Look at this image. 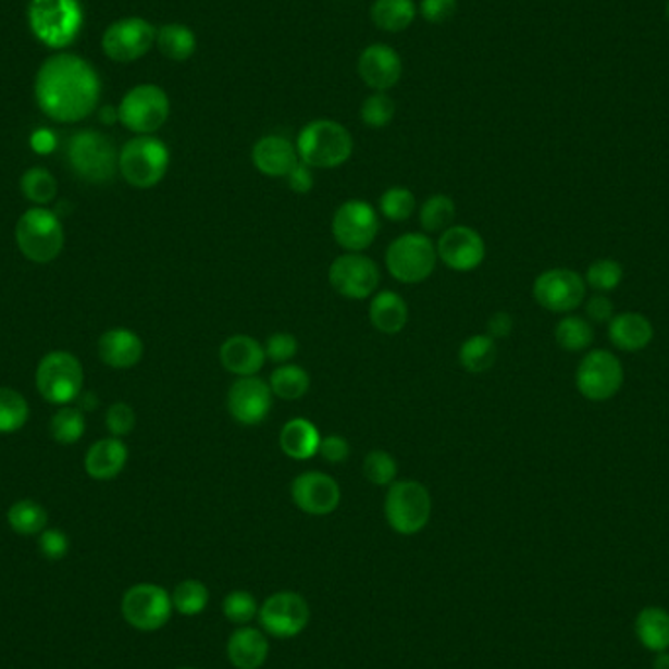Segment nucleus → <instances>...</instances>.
Masks as SVG:
<instances>
[{
	"label": "nucleus",
	"mask_w": 669,
	"mask_h": 669,
	"mask_svg": "<svg viewBox=\"0 0 669 669\" xmlns=\"http://www.w3.org/2000/svg\"><path fill=\"white\" fill-rule=\"evenodd\" d=\"M331 288L347 300H367L380 288L379 264L364 252H343L327 271Z\"/></svg>",
	"instance_id": "13"
},
{
	"label": "nucleus",
	"mask_w": 669,
	"mask_h": 669,
	"mask_svg": "<svg viewBox=\"0 0 669 669\" xmlns=\"http://www.w3.org/2000/svg\"><path fill=\"white\" fill-rule=\"evenodd\" d=\"M318 455L330 464H343L350 456V443L343 435H327L321 437L320 453Z\"/></svg>",
	"instance_id": "51"
},
{
	"label": "nucleus",
	"mask_w": 669,
	"mask_h": 669,
	"mask_svg": "<svg viewBox=\"0 0 669 669\" xmlns=\"http://www.w3.org/2000/svg\"><path fill=\"white\" fill-rule=\"evenodd\" d=\"M666 16H668V20H669V0H668V4H666Z\"/></svg>",
	"instance_id": "59"
},
{
	"label": "nucleus",
	"mask_w": 669,
	"mask_h": 669,
	"mask_svg": "<svg viewBox=\"0 0 669 669\" xmlns=\"http://www.w3.org/2000/svg\"><path fill=\"white\" fill-rule=\"evenodd\" d=\"M178 669H195V668H178Z\"/></svg>",
	"instance_id": "60"
},
{
	"label": "nucleus",
	"mask_w": 669,
	"mask_h": 669,
	"mask_svg": "<svg viewBox=\"0 0 669 669\" xmlns=\"http://www.w3.org/2000/svg\"><path fill=\"white\" fill-rule=\"evenodd\" d=\"M85 416L78 409L65 408L51 419V435L61 445H73L85 435Z\"/></svg>",
	"instance_id": "45"
},
{
	"label": "nucleus",
	"mask_w": 669,
	"mask_h": 669,
	"mask_svg": "<svg viewBox=\"0 0 669 669\" xmlns=\"http://www.w3.org/2000/svg\"><path fill=\"white\" fill-rule=\"evenodd\" d=\"M272 389L259 376L237 379L227 389V411L235 423L245 428L261 425L272 409Z\"/></svg>",
	"instance_id": "19"
},
{
	"label": "nucleus",
	"mask_w": 669,
	"mask_h": 669,
	"mask_svg": "<svg viewBox=\"0 0 669 669\" xmlns=\"http://www.w3.org/2000/svg\"><path fill=\"white\" fill-rule=\"evenodd\" d=\"M34 95L46 116L61 124H75L97 110L102 80L87 59L55 53L38 69Z\"/></svg>",
	"instance_id": "1"
},
{
	"label": "nucleus",
	"mask_w": 669,
	"mask_h": 669,
	"mask_svg": "<svg viewBox=\"0 0 669 669\" xmlns=\"http://www.w3.org/2000/svg\"><path fill=\"white\" fill-rule=\"evenodd\" d=\"M622 380L624 372L621 360L609 350L603 349L587 352L575 372L578 392L590 401L611 399L621 389Z\"/></svg>",
	"instance_id": "16"
},
{
	"label": "nucleus",
	"mask_w": 669,
	"mask_h": 669,
	"mask_svg": "<svg viewBox=\"0 0 669 669\" xmlns=\"http://www.w3.org/2000/svg\"><path fill=\"white\" fill-rule=\"evenodd\" d=\"M156 46L163 58L181 63L195 55L198 39L195 29L188 28L186 24L173 22L157 28Z\"/></svg>",
	"instance_id": "31"
},
{
	"label": "nucleus",
	"mask_w": 669,
	"mask_h": 669,
	"mask_svg": "<svg viewBox=\"0 0 669 669\" xmlns=\"http://www.w3.org/2000/svg\"><path fill=\"white\" fill-rule=\"evenodd\" d=\"M28 401L22 394L0 388V433H16L28 421Z\"/></svg>",
	"instance_id": "41"
},
{
	"label": "nucleus",
	"mask_w": 669,
	"mask_h": 669,
	"mask_svg": "<svg viewBox=\"0 0 669 669\" xmlns=\"http://www.w3.org/2000/svg\"><path fill=\"white\" fill-rule=\"evenodd\" d=\"M585 313L593 323H609L615 318L612 315V301L605 296H593L592 300L585 306Z\"/></svg>",
	"instance_id": "54"
},
{
	"label": "nucleus",
	"mask_w": 669,
	"mask_h": 669,
	"mask_svg": "<svg viewBox=\"0 0 669 669\" xmlns=\"http://www.w3.org/2000/svg\"><path fill=\"white\" fill-rule=\"evenodd\" d=\"M533 296L544 310L554 313L573 311L585 298V282L570 269H550L538 274L533 284Z\"/></svg>",
	"instance_id": "17"
},
{
	"label": "nucleus",
	"mask_w": 669,
	"mask_h": 669,
	"mask_svg": "<svg viewBox=\"0 0 669 669\" xmlns=\"http://www.w3.org/2000/svg\"><path fill=\"white\" fill-rule=\"evenodd\" d=\"M264 362V345L251 335H232L220 347V364L237 379L257 376Z\"/></svg>",
	"instance_id": "23"
},
{
	"label": "nucleus",
	"mask_w": 669,
	"mask_h": 669,
	"mask_svg": "<svg viewBox=\"0 0 669 669\" xmlns=\"http://www.w3.org/2000/svg\"><path fill=\"white\" fill-rule=\"evenodd\" d=\"M98 355L112 369H132L144 357V340L136 331L110 330L98 340Z\"/></svg>",
	"instance_id": "25"
},
{
	"label": "nucleus",
	"mask_w": 669,
	"mask_h": 669,
	"mask_svg": "<svg viewBox=\"0 0 669 669\" xmlns=\"http://www.w3.org/2000/svg\"><path fill=\"white\" fill-rule=\"evenodd\" d=\"M296 149L301 163L311 169H337L352 156L355 141L349 129L327 117L313 120L301 127L296 137Z\"/></svg>",
	"instance_id": "2"
},
{
	"label": "nucleus",
	"mask_w": 669,
	"mask_h": 669,
	"mask_svg": "<svg viewBox=\"0 0 669 669\" xmlns=\"http://www.w3.org/2000/svg\"><path fill=\"white\" fill-rule=\"evenodd\" d=\"M654 669H669V654L660 652V656L654 661Z\"/></svg>",
	"instance_id": "58"
},
{
	"label": "nucleus",
	"mask_w": 669,
	"mask_h": 669,
	"mask_svg": "<svg viewBox=\"0 0 669 669\" xmlns=\"http://www.w3.org/2000/svg\"><path fill=\"white\" fill-rule=\"evenodd\" d=\"M67 157L71 169L80 178L95 185L110 183L116 176V171H120L117 169L120 153L116 151V146L112 144L110 137L95 129H83L71 137Z\"/></svg>",
	"instance_id": "7"
},
{
	"label": "nucleus",
	"mask_w": 669,
	"mask_h": 669,
	"mask_svg": "<svg viewBox=\"0 0 669 669\" xmlns=\"http://www.w3.org/2000/svg\"><path fill=\"white\" fill-rule=\"evenodd\" d=\"M437 245L428 233H404L386 249V269L394 281L419 284L428 281L437 267Z\"/></svg>",
	"instance_id": "6"
},
{
	"label": "nucleus",
	"mask_w": 669,
	"mask_h": 669,
	"mask_svg": "<svg viewBox=\"0 0 669 669\" xmlns=\"http://www.w3.org/2000/svg\"><path fill=\"white\" fill-rule=\"evenodd\" d=\"M171 599H173L175 611L185 617H196L206 611L210 603V592L206 583L198 582V580H185L176 585L175 592L171 593Z\"/></svg>",
	"instance_id": "38"
},
{
	"label": "nucleus",
	"mask_w": 669,
	"mask_h": 669,
	"mask_svg": "<svg viewBox=\"0 0 669 669\" xmlns=\"http://www.w3.org/2000/svg\"><path fill=\"white\" fill-rule=\"evenodd\" d=\"M259 622L272 639H294L306 631L310 622V605L300 593H272L259 609Z\"/></svg>",
	"instance_id": "15"
},
{
	"label": "nucleus",
	"mask_w": 669,
	"mask_h": 669,
	"mask_svg": "<svg viewBox=\"0 0 669 669\" xmlns=\"http://www.w3.org/2000/svg\"><path fill=\"white\" fill-rule=\"evenodd\" d=\"M286 183L294 195H310L315 186V176H313V169L306 165V163H298L290 171V175L286 176Z\"/></svg>",
	"instance_id": "52"
},
{
	"label": "nucleus",
	"mask_w": 669,
	"mask_h": 669,
	"mask_svg": "<svg viewBox=\"0 0 669 669\" xmlns=\"http://www.w3.org/2000/svg\"><path fill=\"white\" fill-rule=\"evenodd\" d=\"M157 28L139 16L116 20L102 34V51L116 63H134L156 46Z\"/></svg>",
	"instance_id": "14"
},
{
	"label": "nucleus",
	"mask_w": 669,
	"mask_h": 669,
	"mask_svg": "<svg viewBox=\"0 0 669 669\" xmlns=\"http://www.w3.org/2000/svg\"><path fill=\"white\" fill-rule=\"evenodd\" d=\"M22 193L34 205H49L58 195V181L46 169L34 166L22 176Z\"/></svg>",
	"instance_id": "42"
},
{
	"label": "nucleus",
	"mask_w": 669,
	"mask_h": 669,
	"mask_svg": "<svg viewBox=\"0 0 669 669\" xmlns=\"http://www.w3.org/2000/svg\"><path fill=\"white\" fill-rule=\"evenodd\" d=\"M227 660L235 669H261L269 660L271 644L264 632L252 627H239L225 646Z\"/></svg>",
	"instance_id": "24"
},
{
	"label": "nucleus",
	"mask_w": 669,
	"mask_h": 669,
	"mask_svg": "<svg viewBox=\"0 0 669 669\" xmlns=\"http://www.w3.org/2000/svg\"><path fill=\"white\" fill-rule=\"evenodd\" d=\"M20 251L34 262L55 261L63 251L65 233L58 215L46 208H32L16 225Z\"/></svg>",
	"instance_id": "9"
},
{
	"label": "nucleus",
	"mask_w": 669,
	"mask_h": 669,
	"mask_svg": "<svg viewBox=\"0 0 669 669\" xmlns=\"http://www.w3.org/2000/svg\"><path fill=\"white\" fill-rule=\"evenodd\" d=\"M9 524L12 531L18 534H39L44 533L46 524H48V513L41 505L24 499L18 504L12 505L9 509Z\"/></svg>",
	"instance_id": "37"
},
{
	"label": "nucleus",
	"mask_w": 669,
	"mask_h": 669,
	"mask_svg": "<svg viewBox=\"0 0 669 669\" xmlns=\"http://www.w3.org/2000/svg\"><path fill=\"white\" fill-rule=\"evenodd\" d=\"M269 386L274 398L298 401L310 392L311 379L308 370L301 369L300 364L286 362L272 370Z\"/></svg>",
	"instance_id": "32"
},
{
	"label": "nucleus",
	"mask_w": 669,
	"mask_h": 669,
	"mask_svg": "<svg viewBox=\"0 0 669 669\" xmlns=\"http://www.w3.org/2000/svg\"><path fill=\"white\" fill-rule=\"evenodd\" d=\"M171 114V100L159 85H137L129 88L117 107L120 124L137 136H153L165 126Z\"/></svg>",
	"instance_id": "8"
},
{
	"label": "nucleus",
	"mask_w": 669,
	"mask_h": 669,
	"mask_svg": "<svg viewBox=\"0 0 669 669\" xmlns=\"http://www.w3.org/2000/svg\"><path fill=\"white\" fill-rule=\"evenodd\" d=\"M624 278L621 262L612 261V259H602V261L593 262L587 269L585 281L592 286L593 290L612 292Z\"/></svg>",
	"instance_id": "46"
},
{
	"label": "nucleus",
	"mask_w": 669,
	"mask_h": 669,
	"mask_svg": "<svg viewBox=\"0 0 669 669\" xmlns=\"http://www.w3.org/2000/svg\"><path fill=\"white\" fill-rule=\"evenodd\" d=\"M107 425L114 437H126L136 428V411L127 404H114L108 409Z\"/></svg>",
	"instance_id": "48"
},
{
	"label": "nucleus",
	"mask_w": 669,
	"mask_h": 669,
	"mask_svg": "<svg viewBox=\"0 0 669 669\" xmlns=\"http://www.w3.org/2000/svg\"><path fill=\"white\" fill-rule=\"evenodd\" d=\"M251 161L261 175L286 178L292 169L300 163V157L296 144H292L288 137L271 134L252 146Z\"/></svg>",
	"instance_id": "22"
},
{
	"label": "nucleus",
	"mask_w": 669,
	"mask_h": 669,
	"mask_svg": "<svg viewBox=\"0 0 669 669\" xmlns=\"http://www.w3.org/2000/svg\"><path fill=\"white\" fill-rule=\"evenodd\" d=\"M127 446L120 438H102L88 448L87 474L95 480H114L126 468Z\"/></svg>",
	"instance_id": "29"
},
{
	"label": "nucleus",
	"mask_w": 669,
	"mask_h": 669,
	"mask_svg": "<svg viewBox=\"0 0 669 669\" xmlns=\"http://www.w3.org/2000/svg\"><path fill=\"white\" fill-rule=\"evenodd\" d=\"M100 122H102V124H107V126H112V124L120 122V117H117V108H100Z\"/></svg>",
	"instance_id": "56"
},
{
	"label": "nucleus",
	"mask_w": 669,
	"mask_h": 669,
	"mask_svg": "<svg viewBox=\"0 0 669 669\" xmlns=\"http://www.w3.org/2000/svg\"><path fill=\"white\" fill-rule=\"evenodd\" d=\"M456 205L450 196L433 195L419 208V223L423 233H443L455 225Z\"/></svg>",
	"instance_id": "35"
},
{
	"label": "nucleus",
	"mask_w": 669,
	"mask_h": 669,
	"mask_svg": "<svg viewBox=\"0 0 669 669\" xmlns=\"http://www.w3.org/2000/svg\"><path fill=\"white\" fill-rule=\"evenodd\" d=\"M39 553L44 554L48 560H61L69 553L67 534L59 529H49L39 533Z\"/></svg>",
	"instance_id": "49"
},
{
	"label": "nucleus",
	"mask_w": 669,
	"mask_h": 669,
	"mask_svg": "<svg viewBox=\"0 0 669 669\" xmlns=\"http://www.w3.org/2000/svg\"><path fill=\"white\" fill-rule=\"evenodd\" d=\"M369 318L372 327L382 335H398L408 325V303L398 292H376L370 300Z\"/></svg>",
	"instance_id": "26"
},
{
	"label": "nucleus",
	"mask_w": 669,
	"mask_h": 669,
	"mask_svg": "<svg viewBox=\"0 0 669 669\" xmlns=\"http://www.w3.org/2000/svg\"><path fill=\"white\" fill-rule=\"evenodd\" d=\"M433 513V499L428 485L418 480H396L384 499V515L389 529L404 536L421 533Z\"/></svg>",
	"instance_id": "4"
},
{
	"label": "nucleus",
	"mask_w": 669,
	"mask_h": 669,
	"mask_svg": "<svg viewBox=\"0 0 669 669\" xmlns=\"http://www.w3.org/2000/svg\"><path fill=\"white\" fill-rule=\"evenodd\" d=\"M83 367L77 357L65 350H53L39 362L36 384L49 404L67 406L80 396Z\"/></svg>",
	"instance_id": "11"
},
{
	"label": "nucleus",
	"mask_w": 669,
	"mask_h": 669,
	"mask_svg": "<svg viewBox=\"0 0 669 669\" xmlns=\"http://www.w3.org/2000/svg\"><path fill=\"white\" fill-rule=\"evenodd\" d=\"M80 399V406L83 409H97L98 408V399L97 396H92V394H87V396H83Z\"/></svg>",
	"instance_id": "57"
},
{
	"label": "nucleus",
	"mask_w": 669,
	"mask_h": 669,
	"mask_svg": "<svg viewBox=\"0 0 669 669\" xmlns=\"http://www.w3.org/2000/svg\"><path fill=\"white\" fill-rule=\"evenodd\" d=\"M171 165V151L163 139L156 136H136L120 151L117 169L127 185L153 188L165 178Z\"/></svg>",
	"instance_id": "5"
},
{
	"label": "nucleus",
	"mask_w": 669,
	"mask_h": 669,
	"mask_svg": "<svg viewBox=\"0 0 669 669\" xmlns=\"http://www.w3.org/2000/svg\"><path fill=\"white\" fill-rule=\"evenodd\" d=\"M175 611L171 593L156 583H137L124 593L122 615L137 631L156 632L171 621Z\"/></svg>",
	"instance_id": "12"
},
{
	"label": "nucleus",
	"mask_w": 669,
	"mask_h": 669,
	"mask_svg": "<svg viewBox=\"0 0 669 669\" xmlns=\"http://www.w3.org/2000/svg\"><path fill=\"white\" fill-rule=\"evenodd\" d=\"M636 636L644 648L666 652L669 648V612L660 607L642 609L636 619Z\"/></svg>",
	"instance_id": "33"
},
{
	"label": "nucleus",
	"mask_w": 669,
	"mask_h": 669,
	"mask_svg": "<svg viewBox=\"0 0 669 669\" xmlns=\"http://www.w3.org/2000/svg\"><path fill=\"white\" fill-rule=\"evenodd\" d=\"M401 71V55L388 44H372L360 53L359 77L374 92H386L396 87Z\"/></svg>",
	"instance_id": "21"
},
{
	"label": "nucleus",
	"mask_w": 669,
	"mask_h": 669,
	"mask_svg": "<svg viewBox=\"0 0 669 669\" xmlns=\"http://www.w3.org/2000/svg\"><path fill=\"white\" fill-rule=\"evenodd\" d=\"M300 343L292 335V333H272L269 339L264 340V355L267 360H271L274 364H286L292 362V359L298 355Z\"/></svg>",
	"instance_id": "47"
},
{
	"label": "nucleus",
	"mask_w": 669,
	"mask_h": 669,
	"mask_svg": "<svg viewBox=\"0 0 669 669\" xmlns=\"http://www.w3.org/2000/svg\"><path fill=\"white\" fill-rule=\"evenodd\" d=\"M495 359H497V345H495V339H492L487 333L468 337L460 345V350H458L460 367L466 372H470V374L487 372V370L494 367Z\"/></svg>",
	"instance_id": "34"
},
{
	"label": "nucleus",
	"mask_w": 669,
	"mask_h": 669,
	"mask_svg": "<svg viewBox=\"0 0 669 669\" xmlns=\"http://www.w3.org/2000/svg\"><path fill=\"white\" fill-rule=\"evenodd\" d=\"M399 466L394 455L388 450L374 448L362 460V474L374 485H392L398 480Z\"/></svg>",
	"instance_id": "40"
},
{
	"label": "nucleus",
	"mask_w": 669,
	"mask_h": 669,
	"mask_svg": "<svg viewBox=\"0 0 669 669\" xmlns=\"http://www.w3.org/2000/svg\"><path fill=\"white\" fill-rule=\"evenodd\" d=\"M513 331V318L507 311H495L494 315L485 323V333L492 339H507Z\"/></svg>",
	"instance_id": "53"
},
{
	"label": "nucleus",
	"mask_w": 669,
	"mask_h": 669,
	"mask_svg": "<svg viewBox=\"0 0 669 669\" xmlns=\"http://www.w3.org/2000/svg\"><path fill=\"white\" fill-rule=\"evenodd\" d=\"M554 337L558 347H562L568 352H580L585 350L593 343L592 323L578 315H568L563 320L558 321Z\"/></svg>",
	"instance_id": "36"
},
{
	"label": "nucleus",
	"mask_w": 669,
	"mask_h": 669,
	"mask_svg": "<svg viewBox=\"0 0 669 669\" xmlns=\"http://www.w3.org/2000/svg\"><path fill=\"white\" fill-rule=\"evenodd\" d=\"M458 10V0H421L419 12L429 24H443L453 18Z\"/></svg>",
	"instance_id": "50"
},
{
	"label": "nucleus",
	"mask_w": 669,
	"mask_h": 669,
	"mask_svg": "<svg viewBox=\"0 0 669 669\" xmlns=\"http://www.w3.org/2000/svg\"><path fill=\"white\" fill-rule=\"evenodd\" d=\"M416 196L406 186H392L384 195L380 196L379 214L384 215L389 222H408L416 214Z\"/></svg>",
	"instance_id": "39"
},
{
	"label": "nucleus",
	"mask_w": 669,
	"mask_h": 669,
	"mask_svg": "<svg viewBox=\"0 0 669 669\" xmlns=\"http://www.w3.org/2000/svg\"><path fill=\"white\" fill-rule=\"evenodd\" d=\"M261 605L255 599V595L245 590H233L225 595L222 602L223 617L233 624L245 627L259 617Z\"/></svg>",
	"instance_id": "43"
},
{
	"label": "nucleus",
	"mask_w": 669,
	"mask_h": 669,
	"mask_svg": "<svg viewBox=\"0 0 669 669\" xmlns=\"http://www.w3.org/2000/svg\"><path fill=\"white\" fill-rule=\"evenodd\" d=\"M435 245L438 261L450 271H475L485 259L484 237L470 225H450Z\"/></svg>",
	"instance_id": "20"
},
{
	"label": "nucleus",
	"mask_w": 669,
	"mask_h": 669,
	"mask_svg": "<svg viewBox=\"0 0 669 669\" xmlns=\"http://www.w3.org/2000/svg\"><path fill=\"white\" fill-rule=\"evenodd\" d=\"M278 443H281L282 453L292 460L296 462L310 460L320 453V429L315 428V423H311L310 419H290L282 428Z\"/></svg>",
	"instance_id": "27"
},
{
	"label": "nucleus",
	"mask_w": 669,
	"mask_h": 669,
	"mask_svg": "<svg viewBox=\"0 0 669 669\" xmlns=\"http://www.w3.org/2000/svg\"><path fill=\"white\" fill-rule=\"evenodd\" d=\"M370 18L382 32L399 34L418 18V7L413 0H374Z\"/></svg>",
	"instance_id": "30"
},
{
	"label": "nucleus",
	"mask_w": 669,
	"mask_h": 669,
	"mask_svg": "<svg viewBox=\"0 0 669 669\" xmlns=\"http://www.w3.org/2000/svg\"><path fill=\"white\" fill-rule=\"evenodd\" d=\"M331 233L340 249L347 252L367 251L379 237V210L364 200H347L335 210Z\"/></svg>",
	"instance_id": "10"
},
{
	"label": "nucleus",
	"mask_w": 669,
	"mask_h": 669,
	"mask_svg": "<svg viewBox=\"0 0 669 669\" xmlns=\"http://www.w3.org/2000/svg\"><path fill=\"white\" fill-rule=\"evenodd\" d=\"M83 22L85 14L78 0H29V29L48 48H69L78 38Z\"/></svg>",
	"instance_id": "3"
},
{
	"label": "nucleus",
	"mask_w": 669,
	"mask_h": 669,
	"mask_svg": "<svg viewBox=\"0 0 669 669\" xmlns=\"http://www.w3.org/2000/svg\"><path fill=\"white\" fill-rule=\"evenodd\" d=\"M396 116V102L386 92H374L360 104V122L372 129L389 126Z\"/></svg>",
	"instance_id": "44"
},
{
	"label": "nucleus",
	"mask_w": 669,
	"mask_h": 669,
	"mask_svg": "<svg viewBox=\"0 0 669 669\" xmlns=\"http://www.w3.org/2000/svg\"><path fill=\"white\" fill-rule=\"evenodd\" d=\"M292 501L301 513L325 517L337 511L340 504V485L333 475L308 470L294 478L290 485Z\"/></svg>",
	"instance_id": "18"
},
{
	"label": "nucleus",
	"mask_w": 669,
	"mask_h": 669,
	"mask_svg": "<svg viewBox=\"0 0 669 669\" xmlns=\"http://www.w3.org/2000/svg\"><path fill=\"white\" fill-rule=\"evenodd\" d=\"M609 339L615 347L627 352L646 349L654 339V327L641 313H621L609 321Z\"/></svg>",
	"instance_id": "28"
},
{
	"label": "nucleus",
	"mask_w": 669,
	"mask_h": 669,
	"mask_svg": "<svg viewBox=\"0 0 669 669\" xmlns=\"http://www.w3.org/2000/svg\"><path fill=\"white\" fill-rule=\"evenodd\" d=\"M32 147L38 151V153H51L55 149V136L49 132V129H38L34 136H32Z\"/></svg>",
	"instance_id": "55"
}]
</instances>
